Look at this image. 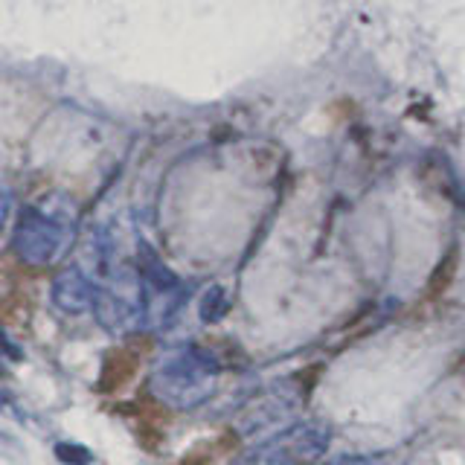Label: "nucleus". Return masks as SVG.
Listing matches in <instances>:
<instances>
[{
    "mask_svg": "<svg viewBox=\"0 0 465 465\" xmlns=\"http://www.w3.org/2000/svg\"><path fill=\"white\" fill-rule=\"evenodd\" d=\"M218 363L203 349H186L169 358L154 375V390L163 401L172 404H198L215 381Z\"/></svg>",
    "mask_w": 465,
    "mask_h": 465,
    "instance_id": "1",
    "label": "nucleus"
},
{
    "mask_svg": "<svg viewBox=\"0 0 465 465\" xmlns=\"http://www.w3.org/2000/svg\"><path fill=\"white\" fill-rule=\"evenodd\" d=\"M329 440L331 433L320 421L294 425L276 433L265 445H259L256 454H251L242 465H314L326 454Z\"/></svg>",
    "mask_w": 465,
    "mask_h": 465,
    "instance_id": "2",
    "label": "nucleus"
},
{
    "mask_svg": "<svg viewBox=\"0 0 465 465\" xmlns=\"http://www.w3.org/2000/svg\"><path fill=\"white\" fill-rule=\"evenodd\" d=\"M62 251V232L38 213H26L15 230V253L26 265H50Z\"/></svg>",
    "mask_w": 465,
    "mask_h": 465,
    "instance_id": "3",
    "label": "nucleus"
},
{
    "mask_svg": "<svg viewBox=\"0 0 465 465\" xmlns=\"http://www.w3.org/2000/svg\"><path fill=\"white\" fill-rule=\"evenodd\" d=\"M53 302L64 314H82L96 302V291L79 268H67L53 282Z\"/></svg>",
    "mask_w": 465,
    "mask_h": 465,
    "instance_id": "4",
    "label": "nucleus"
},
{
    "mask_svg": "<svg viewBox=\"0 0 465 465\" xmlns=\"http://www.w3.org/2000/svg\"><path fill=\"white\" fill-rule=\"evenodd\" d=\"M457 268H460V256H457V253L442 256V262H440V265H436V271L430 273V288H428V294H430V297H440L442 291H448V285L454 282V276H457Z\"/></svg>",
    "mask_w": 465,
    "mask_h": 465,
    "instance_id": "5",
    "label": "nucleus"
},
{
    "mask_svg": "<svg viewBox=\"0 0 465 465\" xmlns=\"http://www.w3.org/2000/svg\"><path fill=\"white\" fill-rule=\"evenodd\" d=\"M131 372H134V361H131V355L128 352H114L108 358V367H105V378H108V381L102 384V387H105V390L120 387V384L128 381Z\"/></svg>",
    "mask_w": 465,
    "mask_h": 465,
    "instance_id": "6",
    "label": "nucleus"
},
{
    "mask_svg": "<svg viewBox=\"0 0 465 465\" xmlns=\"http://www.w3.org/2000/svg\"><path fill=\"white\" fill-rule=\"evenodd\" d=\"M55 457L62 460L64 465H87L94 460L91 450H87L84 445H76V442H58L55 445Z\"/></svg>",
    "mask_w": 465,
    "mask_h": 465,
    "instance_id": "7",
    "label": "nucleus"
},
{
    "mask_svg": "<svg viewBox=\"0 0 465 465\" xmlns=\"http://www.w3.org/2000/svg\"><path fill=\"white\" fill-rule=\"evenodd\" d=\"M222 314H224V294H222V288H210L207 297H203V302H201V317L207 320V323H213V320H218Z\"/></svg>",
    "mask_w": 465,
    "mask_h": 465,
    "instance_id": "8",
    "label": "nucleus"
},
{
    "mask_svg": "<svg viewBox=\"0 0 465 465\" xmlns=\"http://www.w3.org/2000/svg\"><path fill=\"white\" fill-rule=\"evenodd\" d=\"M6 213H9V203H6V198L0 195V232H4V222H6Z\"/></svg>",
    "mask_w": 465,
    "mask_h": 465,
    "instance_id": "9",
    "label": "nucleus"
},
{
    "mask_svg": "<svg viewBox=\"0 0 465 465\" xmlns=\"http://www.w3.org/2000/svg\"><path fill=\"white\" fill-rule=\"evenodd\" d=\"M181 465H207V457H186Z\"/></svg>",
    "mask_w": 465,
    "mask_h": 465,
    "instance_id": "10",
    "label": "nucleus"
}]
</instances>
